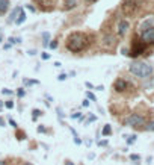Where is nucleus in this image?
<instances>
[{
	"instance_id": "nucleus-1",
	"label": "nucleus",
	"mask_w": 154,
	"mask_h": 165,
	"mask_svg": "<svg viewBox=\"0 0 154 165\" xmlns=\"http://www.w3.org/2000/svg\"><path fill=\"white\" fill-rule=\"evenodd\" d=\"M88 44V38L85 33L82 32H73L67 36V41H65V46H67V50H70L71 53H79L86 47Z\"/></svg>"
},
{
	"instance_id": "nucleus-2",
	"label": "nucleus",
	"mask_w": 154,
	"mask_h": 165,
	"mask_svg": "<svg viewBox=\"0 0 154 165\" xmlns=\"http://www.w3.org/2000/svg\"><path fill=\"white\" fill-rule=\"evenodd\" d=\"M128 70H130L132 74L137 76V77H140V79H147V77H150V76L153 74V67L150 64H147V62H144V61L132 62L130 67H128Z\"/></svg>"
},
{
	"instance_id": "nucleus-3",
	"label": "nucleus",
	"mask_w": 154,
	"mask_h": 165,
	"mask_svg": "<svg viewBox=\"0 0 154 165\" xmlns=\"http://www.w3.org/2000/svg\"><path fill=\"white\" fill-rule=\"evenodd\" d=\"M125 124H127V126H132V127L144 126V124H145V118L140 117V115H137V114H132V115L125 120Z\"/></svg>"
},
{
	"instance_id": "nucleus-4",
	"label": "nucleus",
	"mask_w": 154,
	"mask_h": 165,
	"mask_svg": "<svg viewBox=\"0 0 154 165\" xmlns=\"http://www.w3.org/2000/svg\"><path fill=\"white\" fill-rule=\"evenodd\" d=\"M140 38L145 44H154V26L140 32Z\"/></svg>"
},
{
	"instance_id": "nucleus-5",
	"label": "nucleus",
	"mask_w": 154,
	"mask_h": 165,
	"mask_svg": "<svg viewBox=\"0 0 154 165\" xmlns=\"http://www.w3.org/2000/svg\"><path fill=\"white\" fill-rule=\"evenodd\" d=\"M145 50V43L142 41V43H136L135 44V47H133V50H132V53H130V56H137V55H140Z\"/></svg>"
},
{
	"instance_id": "nucleus-6",
	"label": "nucleus",
	"mask_w": 154,
	"mask_h": 165,
	"mask_svg": "<svg viewBox=\"0 0 154 165\" xmlns=\"http://www.w3.org/2000/svg\"><path fill=\"white\" fill-rule=\"evenodd\" d=\"M127 30H128V21L127 20H121L118 23V35L122 36V35L127 33Z\"/></svg>"
},
{
	"instance_id": "nucleus-7",
	"label": "nucleus",
	"mask_w": 154,
	"mask_h": 165,
	"mask_svg": "<svg viewBox=\"0 0 154 165\" xmlns=\"http://www.w3.org/2000/svg\"><path fill=\"white\" fill-rule=\"evenodd\" d=\"M135 8H136V0H125L124 5H122V9L127 12V14H130Z\"/></svg>"
},
{
	"instance_id": "nucleus-8",
	"label": "nucleus",
	"mask_w": 154,
	"mask_h": 165,
	"mask_svg": "<svg viewBox=\"0 0 154 165\" xmlns=\"http://www.w3.org/2000/svg\"><path fill=\"white\" fill-rule=\"evenodd\" d=\"M21 6H17V8H14L11 11V14H9V17H8V23H14L15 20H17V17H18V14L21 12Z\"/></svg>"
},
{
	"instance_id": "nucleus-9",
	"label": "nucleus",
	"mask_w": 154,
	"mask_h": 165,
	"mask_svg": "<svg viewBox=\"0 0 154 165\" xmlns=\"http://www.w3.org/2000/svg\"><path fill=\"white\" fill-rule=\"evenodd\" d=\"M127 82L124 80V79H118V80H115V83H113V88H115V91H124L125 88H127Z\"/></svg>"
},
{
	"instance_id": "nucleus-10",
	"label": "nucleus",
	"mask_w": 154,
	"mask_h": 165,
	"mask_svg": "<svg viewBox=\"0 0 154 165\" xmlns=\"http://www.w3.org/2000/svg\"><path fill=\"white\" fill-rule=\"evenodd\" d=\"M153 24H154V18H147L145 21L140 23V26H139V32H142V30H145V29L151 28Z\"/></svg>"
},
{
	"instance_id": "nucleus-11",
	"label": "nucleus",
	"mask_w": 154,
	"mask_h": 165,
	"mask_svg": "<svg viewBox=\"0 0 154 165\" xmlns=\"http://www.w3.org/2000/svg\"><path fill=\"white\" fill-rule=\"evenodd\" d=\"M79 0H63V9H73L77 6Z\"/></svg>"
},
{
	"instance_id": "nucleus-12",
	"label": "nucleus",
	"mask_w": 154,
	"mask_h": 165,
	"mask_svg": "<svg viewBox=\"0 0 154 165\" xmlns=\"http://www.w3.org/2000/svg\"><path fill=\"white\" fill-rule=\"evenodd\" d=\"M9 9V0H0V15H3Z\"/></svg>"
},
{
	"instance_id": "nucleus-13",
	"label": "nucleus",
	"mask_w": 154,
	"mask_h": 165,
	"mask_svg": "<svg viewBox=\"0 0 154 165\" xmlns=\"http://www.w3.org/2000/svg\"><path fill=\"white\" fill-rule=\"evenodd\" d=\"M24 21H26V12H24V9H21V12L18 14V17H17V20H15L14 23L20 26V24H23Z\"/></svg>"
},
{
	"instance_id": "nucleus-14",
	"label": "nucleus",
	"mask_w": 154,
	"mask_h": 165,
	"mask_svg": "<svg viewBox=\"0 0 154 165\" xmlns=\"http://www.w3.org/2000/svg\"><path fill=\"white\" fill-rule=\"evenodd\" d=\"M38 83H40V80H36V79H32V80L23 79V85H24V86H32V85H38Z\"/></svg>"
},
{
	"instance_id": "nucleus-15",
	"label": "nucleus",
	"mask_w": 154,
	"mask_h": 165,
	"mask_svg": "<svg viewBox=\"0 0 154 165\" xmlns=\"http://www.w3.org/2000/svg\"><path fill=\"white\" fill-rule=\"evenodd\" d=\"M42 40H44V41H42V46L47 47L48 43H50V33H48V32H42Z\"/></svg>"
},
{
	"instance_id": "nucleus-16",
	"label": "nucleus",
	"mask_w": 154,
	"mask_h": 165,
	"mask_svg": "<svg viewBox=\"0 0 154 165\" xmlns=\"http://www.w3.org/2000/svg\"><path fill=\"white\" fill-rule=\"evenodd\" d=\"M101 133H103V135H104V136H109V135L112 133V127H110V126H109V124H106V126H104V127H103Z\"/></svg>"
},
{
	"instance_id": "nucleus-17",
	"label": "nucleus",
	"mask_w": 154,
	"mask_h": 165,
	"mask_svg": "<svg viewBox=\"0 0 154 165\" xmlns=\"http://www.w3.org/2000/svg\"><path fill=\"white\" fill-rule=\"evenodd\" d=\"M103 41H104V43H103L104 46H110V44H113V36L107 35V36H104V38H103Z\"/></svg>"
},
{
	"instance_id": "nucleus-18",
	"label": "nucleus",
	"mask_w": 154,
	"mask_h": 165,
	"mask_svg": "<svg viewBox=\"0 0 154 165\" xmlns=\"http://www.w3.org/2000/svg\"><path fill=\"white\" fill-rule=\"evenodd\" d=\"M32 114H33V115H32V120H33V121H36V120H38V117H41V115H42V112H41L40 109H33V112H32Z\"/></svg>"
},
{
	"instance_id": "nucleus-19",
	"label": "nucleus",
	"mask_w": 154,
	"mask_h": 165,
	"mask_svg": "<svg viewBox=\"0 0 154 165\" xmlns=\"http://www.w3.org/2000/svg\"><path fill=\"white\" fill-rule=\"evenodd\" d=\"M3 106L8 108V109H12V108H14V101H12V100H8V101H5V103H3Z\"/></svg>"
},
{
	"instance_id": "nucleus-20",
	"label": "nucleus",
	"mask_w": 154,
	"mask_h": 165,
	"mask_svg": "<svg viewBox=\"0 0 154 165\" xmlns=\"http://www.w3.org/2000/svg\"><path fill=\"white\" fill-rule=\"evenodd\" d=\"M86 97H88L89 100H92V101H97V97H95L91 91H88V93H86Z\"/></svg>"
},
{
	"instance_id": "nucleus-21",
	"label": "nucleus",
	"mask_w": 154,
	"mask_h": 165,
	"mask_svg": "<svg viewBox=\"0 0 154 165\" xmlns=\"http://www.w3.org/2000/svg\"><path fill=\"white\" fill-rule=\"evenodd\" d=\"M17 96L21 98V97H24V96H26V91L23 90V88H18V90H17Z\"/></svg>"
},
{
	"instance_id": "nucleus-22",
	"label": "nucleus",
	"mask_w": 154,
	"mask_h": 165,
	"mask_svg": "<svg viewBox=\"0 0 154 165\" xmlns=\"http://www.w3.org/2000/svg\"><path fill=\"white\" fill-rule=\"evenodd\" d=\"M136 141V135H132V136H128V139H127V143L128 144H133Z\"/></svg>"
},
{
	"instance_id": "nucleus-23",
	"label": "nucleus",
	"mask_w": 154,
	"mask_h": 165,
	"mask_svg": "<svg viewBox=\"0 0 154 165\" xmlns=\"http://www.w3.org/2000/svg\"><path fill=\"white\" fill-rule=\"evenodd\" d=\"M48 47H50V48H56V47H58V41L53 40L51 43H48Z\"/></svg>"
},
{
	"instance_id": "nucleus-24",
	"label": "nucleus",
	"mask_w": 154,
	"mask_h": 165,
	"mask_svg": "<svg viewBox=\"0 0 154 165\" xmlns=\"http://www.w3.org/2000/svg\"><path fill=\"white\" fill-rule=\"evenodd\" d=\"M2 93H3L5 96H12V91H11V90H8V88H3Z\"/></svg>"
},
{
	"instance_id": "nucleus-25",
	"label": "nucleus",
	"mask_w": 154,
	"mask_h": 165,
	"mask_svg": "<svg viewBox=\"0 0 154 165\" xmlns=\"http://www.w3.org/2000/svg\"><path fill=\"white\" fill-rule=\"evenodd\" d=\"M58 79H59L60 82H63V80H65V79H67V74H65V73H62V74H59V76H58Z\"/></svg>"
},
{
	"instance_id": "nucleus-26",
	"label": "nucleus",
	"mask_w": 154,
	"mask_h": 165,
	"mask_svg": "<svg viewBox=\"0 0 154 165\" xmlns=\"http://www.w3.org/2000/svg\"><path fill=\"white\" fill-rule=\"evenodd\" d=\"M41 59H42V61H48V59H50V53H42V55H41Z\"/></svg>"
},
{
	"instance_id": "nucleus-27",
	"label": "nucleus",
	"mask_w": 154,
	"mask_h": 165,
	"mask_svg": "<svg viewBox=\"0 0 154 165\" xmlns=\"http://www.w3.org/2000/svg\"><path fill=\"white\" fill-rule=\"evenodd\" d=\"M147 130H151V132H154V121H151V123L147 126Z\"/></svg>"
},
{
	"instance_id": "nucleus-28",
	"label": "nucleus",
	"mask_w": 154,
	"mask_h": 165,
	"mask_svg": "<svg viewBox=\"0 0 154 165\" xmlns=\"http://www.w3.org/2000/svg\"><path fill=\"white\" fill-rule=\"evenodd\" d=\"M74 143H76L77 145H80V144H82V139H80L79 136H77V135H76V136H74Z\"/></svg>"
},
{
	"instance_id": "nucleus-29",
	"label": "nucleus",
	"mask_w": 154,
	"mask_h": 165,
	"mask_svg": "<svg viewBox=\"0 0 154 165\" xmlns=\"http://www.w3.org/2000/svg\"><path fill=\"white\" fill-rule=\"evenodd\" d=\"M27 9H29L30 12H33V14H35V12H36V8H35L33 5H27Z\"/></svg>"
},
{
	"instance_id": "nucleus-30",
	"label": "nucleus",
	"mask_w": 154,
	"mask_h": 165,
	"mask_svg": "<svg viewBox=\"0 0 154 165\" xmlns=\"http://www.w3.org/2000/svg\"><path fill=\"white\" fill-rule=\"evenodd\" d=\"M80 117H82L80 112H76V114H73V115H71V118H74V120H76V118H80Z\"/></svg>"
},
{
	"instance_id": "nucleus-31",
	"label": "nucleus",
	"mask_w": 154,
	"mask_h": 165,
	"mask_svg": "<svg viewBox=\"0 0 154 165\" xmlns=\"http://www.w3.org/2000/svg\"><path fill=\"white\" fill-rule=\"evenodd\" d=\"M9 124H11V126H12V127H15V129H17V127H18V126H17V123H15V121H14V120H12V118H9Z\"/></svg>"
},
{
	"instance_id": "nucleus-32",
	"label": "nucleus",
	"mask_w": 154,
	"mask_h": 165,
	"mask_svg": "<svg viewBox=\"0 0 154 165\" xmlns=\"http://www.w3.org/2000/svg\"><path fill=\"white\" fill-rule=\"evenodd\" d=\"M95 120H97V117H95V115H91V117H89V118H88L86 124H88V123H91V121H95Z\"/></svg>"
},
{
	"instance_id": "nucleus-33",
	"label": "nucleus",
	"mask_w": 154,
	"mask_h": 165,
	"mask_svg": "<svg viewBox=\"0 0 154 165\" xmlns=\"http://www.w3.org/2000/svg\"><path fill=\"white\" fill-rule=\"evenodd\" d=\"M38 132H40V133H45V127H44V126H40V127H38Z\"/></svg>"
},
{
	"instance_id": "nucleus-34",
	"label": "nucleus",
	"mask_w": 154,
	"mask_h": 165,
	"mask_svg": "<svg viewBox=\"0 0 154 165\" xmlns=\"http://www.w3.org/2000/svg\"><path fill=\"white\" fill-rule=\"evenodd\" d=\"M82 105H83L85 108H88V106H89V98H86V100H83V101H82Z\"/></svg>"
},
{
	"instance_id": "nucleus-35",
	"label": "nucleus",
	"mask_w": 154,
	"mask_h": 165,
	"mask_svg": "<svg viewBox=\"0 0 154 165\" xmlns=\"http://www.w3.org/2000/svg\"><path fill=\"white\" fill-rule=\"evenodd\" d=\"M130 159H132V161H139L140 158H139V155H132V156H130Z\"/></svg>"
},
{
	"instance_id": "nucleus-36",
	"label": "nucleus",
	"mask_w": 154,
	"mask_h": 165,
	"mask_svg": "<svg viewBox=\"0 0 154 165\" xmlns=\"http://www.w3.org/2000/svg\"><path fill=\"white\" fill-rule=\"evenodd\" d=\"M98 145H100V147H104V145H107V141H106V139H104V141H100Z\"/></svg>"
},
{
	"instance_id": "nucleus-37",
	"label": "nucleus",
	"mask_w": 154,
	"mask_h": 165,
	"mask_svg": "<svg viewBox=\"0 0 154 165\" xmlns=\"http://www.w3.org/2000/svg\"><path fill=\"white\" fill-rule=\"evenodd\" d=\"M0 127H5V120L0 117Z\"/></svg>"
},
{
	"instance_id": "nucleus-38",
	"label": "nucleus",
	"mask_w": 154,
	"mask_h": 165,
	"mask_svg": "<svg viewBox=\"0 0 154 165\" xmlns=\"http://www.w3.org/2000/svg\"><path fill=\"white\" fill-rule=\"evenodd\" d=\"M85 85H86V86L89 88V90H94V86H92V83H89V82H86Z\"/></svg>"
},
{
	"instance_id": "nucleus-39",
	"label": "nucleus",
	"mask_w": 154,
	"mask_h": 165,
	"mask_svg": "<svg viewBox=\"0 0 154 165\" xmlns=\"http://www.w3.org/2000/svg\"><path fill=\"white\" fill-rule=\"evenodd\" d=\"M27 53H29V55H30V56H33V55H35V53H36V50H29V52H27Z\"/></svg>"
},
{
	"instance_id": "nucleus-40",
	"label": "nucleus",
	"mask_w": 154,
	"mask_h": 165,
	"mask_svg": "<svg viewBox=\"0 0 154 165\" xmlns=\"http://www.w3.org/2000/svg\"><path fill=\"white\" fill-rule=\"evenodd\" d=\"M65 165H74V164H73V161H70V159H67V161H65Z\"/></svg>"
},
{
	"instance_id": "nucleus-41",
	"label": "nucleus",
	"mask_w": 154,
	"mask_h": 165,
	"mask_svg": "<svg viewBox=\"0 0 154 165\" xmlns=\"http://www.w3.org/2000/svg\"><path fill=\"white\" fill-rule=\"evenodd\" d=\"M122 55H127L128 56V50L127 48H122Z\"/></svg>"
},
{
	"instance_id": "nucleus-42",
	"label": "nucleus",
	"mask_w": 154,
	"mask_h": 165,
	"mask_svg": "<svg viewBox=\"0 0 154 165\" xmlns=\"http://www.w3.org/2000/svg\"><path fill=\"white\" fill-rule=\"evenodd\" d=\"M5 50H8V48H11V44H5V47H3Z\"/></svg>"
},
{
	"instance_id": "nucleus-43",
	"label": "nucleus",
	"mask_w": 154,
	"mask_h": 165,
	"mask_svg": "<svg viewBox=\"0 0 154 165\" xmlns=\"http://www.w3.org/2000/svg\"><path fill=\"white\" fill-rule=\"evenodd\" d=\"M0 165H8V164H6L5 161H0Z\"/></svg>"
},
{
	"instance_id": "nucleus-44",
	"label": "nucleus",
	"mask_w": 154,
	"mask_h": 165,
	"mask_svg": "<svg viewBox=\"0 0 154 165\" xmlns=\"http://www.w3.org/2000/svg\"><path fill=\"white\" fill-rule=\"evenodd\" d=\"M3 41V36H2V33H0V43H2Z\"/></svg>"
},
{
	"instance_id": "nucleus-45",
	"label": "nucleus",
	"mask_w": 154,
	"mask_h": 165,
	"mask_svg": "<svg viewBox=\"0 0 154 165\" xmlns=\"http://www.w3.org/2000/svg\"><path fill=\"white\" fill-rule=\"evenodd\" d=\"M0 108H3V101L2 100H0Z\"/></svg>"
}]
</instances>
